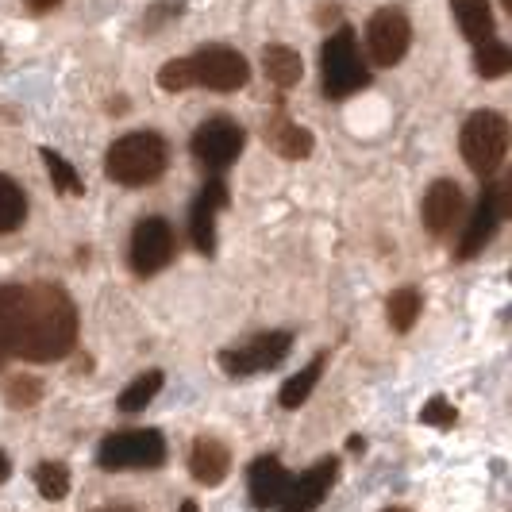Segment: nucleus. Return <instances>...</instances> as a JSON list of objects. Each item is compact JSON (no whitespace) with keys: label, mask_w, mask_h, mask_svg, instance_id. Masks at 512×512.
Here are the masks:
<instances>
[{"label":"nucleus","mask_w":512,"mask_h":512,"mask_svg":"<svg viewBox=\"0 0 512 512\" xmlns=\"http://www.w3.org/2000/svg\"><path fill=\"white\" fill-rule=\"evenodd\" d=\"M462 216V189L455 181L439 178L432 181V189L424 193V228L432 231L436 239H443L447 231L459 224Z\"/></svg>","instance_id":"2eb2a0df"},{"label":"nucleus","mask_w":512,"mask_h":512,"mask_svg":"<svg viewBox=\"0 0 512 512\" xmlns=\"http://www.w3.org/2000/svg\"><path fill=\"white\" fill-rule=\"evenodd\" d=\"M0 343L24 362H54L77 343V308L62 285H0Z\"/></svg>","instance_id":"f257e3e1"},{"label":"nucleus","mask_w":512,"mask_h":512,"mask_svg":"<svg viewBox=\"0 0 512 512\" xmlns=\"http://www.w3.org/2000/svg\"><path fill=\"white\" fill-rule=\"evenodd\" d=\"M178 512H201V505H197V501H181Z\"/></svg>","instance_id":"7c9ffc66"},{"label":"nucleus","mask_w":512,"mask_h":512,"mask_svg":"<svg viewBox=\"0 0 512 512\" xmlns=\"http://www.w3.org/2000/svg\"><path fill=\"white\" fill-rule=\"evenodd\" d=\"M459 151L466 158V166L478 174V178H489L501 170L505 154H509V120L493 108H482L474 112L466 124H462L459 135Z\"/></svg>","instance_id":"7ed1b4c3"},{"label":"nucleus","mask_w":512,"mask_h":512,"mask_svg":"<svg viewBox=\"0 0 512 512\" xmlns=\"http://www.w3.org/2000/svg\"><path fill=\"white\" fill-rule=\"evenodd\" d=\"M335 474H339V459H324V462H316L312 470H305L301 478H289L278 512H312L328 497Z\"/></svg>","instance_id":"ddd939ff"},{"label":"nucleus","mask_w":512,"mask_h":512,"mask_svg":"<svg viewBox=\"0 0 512 512\" xmlns=\"http://www.w3.org/2000/svg\"><path fill=\"white\" fill-rule=\"evenodd\" d=\"M58 4H62V0H27L31 12H51V8H58Z\"/></svg>","instance_id":"c756f323"},{"label":"nucleus","mask_w":512,"mask_h":512,"mask_svg":"<svg viewBox=\"0 0 512 512\" xmlns=\"http://www.w3.org/2000/svg\"><path fill=\"white\" fill-rule=\"evenodd\" d=\"M266 143L282 154V158H289V162L312 154V135H308L301 124L285 120V116H270V120H266Z\"/></svg>","instance_id":"f3484780"},{"label":"nucleus","mask_w":512,"mask_h":512,"mask_svg":"<svg viewBox=\"0 0 512 512\" xmlns=\"http://www.w3.org/2000/svg\"><path fill=\"white\" fill-rule=\"evenodd\" d=\"M43 162H47V174H51L58 193H70V197H81V193H85V185H81V178H77V170L58 151L47 147V151H43Z\"/></svg>","instance_id":"b1692460"},{"label":"nucleus","mask_w":512,"mask_h":512,"mask_svg":"<svg viewBox=\"0 0 512 512\" xmlns=\"http://www.w3.org/2000/svg\"><path fill=\"white\" fill-rule=\"evenodd\" d=\"M35 486H39V493H43L47 501H62V497L70 493V470H66L62 462H43V466L35 470Z\"/></svg>","instance_id":"a878e982"},{"label":"nucleus","mask_w":512,"mask_h":512,"mask_svg":"<svg viewBox=\"0 0 512 512\" xmlns=\"http://www.w3.org/2000/svg\"><path fill=\"white\" fill-rule=\"evenodd\" d=\"M451 12H455V20H459L462 35L478 47V43H486L493 39V12H489V0H451Z\"/></svg>","instance_id":"a211bd4d"},{"label":"nucleus","mask_w":512,"mask_h":512,"mask_svg":"<svg viewBox=\"0 0 512 512\" xmlns=\"http://www.w3.org/2000/svg\"><path fill=\"white\" fill-rule=\"evenodd\" d=\"M228 208V185L220 178H212L201 189V197L193 201V212H189V239L201 255H212L216 251V216Z\"/></svg>","instance_id":"f8f14e48"},{"label":"nucleus","mask_w":512,"mask_h":512,"mask_svg":"<svg viewBox=\"0 0 512 512\" xmlns=\"http://www.w3.org/2000/svg\"><path fill=\"white\" fill-rule=\"evenodd\" d=\"M324 366H328V355H316L301 374H293V378L282 385V393H278V405H282V409H301L308 397H312L316 382L324 378Z\"/></svg>","instance_id":"aec40b11"},{"label":"nucleus","mask_w":512,"mask_h":512,"mask_svg":"<svg viewBox=\"0 0 512 512\" xmlns=\"http://www.w3.org/2000/svg\"><path fill=\"white\" fill-rule=\"evenodd\" d=\"M158 85H162L166 93H185V89H193L189 58H174V62H166V66L158 70Z\"/></svg>","instance_id":"cd10ccee"},{"label":"nucleus","mask_w":512,"mask_h":512,"mask_svg":"<svg viewBox=\"0 0 512 512\" xmlns=\"http://www.w3.org/2000/svg\"><path fill=\"white\" fill-rule=\"evenodd\" d=\"M189 70H193V85H205L212 93H235L247 85L251 66L247 58L231 47H201V51L189 58Z\"/></svg>","instance_id":"6e6552de"},{"label":"nucleus","mask_w":512,"mask_h":512,"mask_svg":"<svg viewBox=\"0 0 512 512\" xmlns=\"http://www.w3.org/2000/svg\"><path fill=\"white\" fill-rule=\"evenodd\" d=\"M166 162H170V147L158 131H131V135H120L108 154H104V174L116 181V185H128V189H139V185H151L166 174Z\"/></svg>","instance_id":"f03ea898"},{"label":"nucleus","mask_w":512,"mask_h":512,"mask_svg":"<svg viewBox=\"0 0 512 512\" xmlns=\"http://www.w3.org/2000/svg\"><path fill=\"white\" fill-rule=\"evenodd\" d=\"M8 470H12V466H8V459H4V455H0V482H4V478H8Z\"/></svg>","instance_id":"2f4dec72"},{"label":"nucleus","mask_w":512,"mask_h":512,"mask_svg":"<svg viewBox=\"0 0 512 512\" xmlns=\"http://www.w3.org/2000/svg\"><path fill=\"white\" fill-rule=\"evenodd\" d=\"M39 397H43L39 378L16 374V378H8V382H4V401H8V405H16V409H31V405H39Z\"/></svg>","instance_id":"bb28decb"},{"label":"nucleus","mask_w":512,"mask_h":512,"mask_svg":"<svg viewBox=\"0 0 512 512\" xmlns=\"http://www.w3.org/2000/svg\"><path fill=\"white\" fill-rule=\"evenodd\" d=\"M4 362H8V351H4V343H0V370H4Z\"/></svg>","instance_id":"473e14b6"},{"label":"nucleus","mask_w":512,"mask_h":512,"mask_svg":"<svg viewBox=\"0 0 512 512\" xmlns=\"http://www.w3.org/2000/svg\"><path fill=\"white\" fill-rule=\"evenodd\" d=\"M174 262V228L162 216H147L131 231V270L139 278H154Z\"/></svg>","instance_id":"1a4fd4ad"},{"label":"nucleus","mask_w":512,"mask_h":512,"mask_svg":"<svg viewBox=\"0 0 512 512\" xmlns=\"http://www.w3.org/2000/svg\"><path fill=\"white\" fill-rule=\"evenodd\" d=\"M412 43L409 16L401 8H378L366 24V54L374 66H397Z\"/></svg>","instance_id":"9d476101"},{"label":"nucleus","mask_w":512,"mask_h":512,"mask_svg":"<svg viewBox=\"0 0 512 512\" xmlns=\"http://www.w3.org/2000/svg\"><path fill=\"white\" fill-rule=\"evenodd\" d=\"M420 424H432V428H451V424H455V409H451L443 397H432V401L420 409Z\"/></svg>","instance_id":"c85d7f7f"},{"label":"nucleus","mask_w":512,"mask_h":512,"mask_svg":"<svg viewBox=\"0 0 512 512\" xmlns=\"http://www.w3.org/2000/svg\"><path fill=\"white\" fill-rule=\"evenodd\" d=\"M247 486H251V505L255 509H278L285 497V486H289V470L282 466L278 455H262L247 470Z\"/></svg>","instance_id":"4468645a"},{"label":"nucleus","mask_w":512,"mask_h":512,"mask_svg":"<svg viewBox=\"0 0 512 512\" xmlns=\"http://www.w3.org/2000/svg\"><path fill=\"white\" fill-rule=\"evenodd\" d=\"M293 351V335L289 332H262L239 347H228L220 355V366L228 378H251L262 370H274L278 362H285V355Z\"/></svg>","instance_id":"0eeeda50"},{"label":"nucleus","mask_w":512,"mask_h":512,"mask_svg":"<svg viewBox=\"0 0 512 512\" xmlns=\"http://www.w3.org/2000/svg\"><path fill=\"white\" fill-rule=\"evenodd\" d=\"M509 47L505 43H497V39H486V43H478V54H474V66H478V74L482 77H505L509 74Z\"/></svg>","instance_id":"393cba45"},{"label":"nucleus","mask_w":512,"mask_h":512,"mask_svg":"<svg viewBox=\"0 0 512 512\" xmlns=\"http://www.w3.org/2000/svg\"><path fill=\"white\" fill-rule=\"evenodd\" d=\"M243 143H247V131L239 128L231 116H212L201 128L193 131V154L197 162L208 166V170H228L231 162L243 154Z\"/></svg>","instance_id":"9b49d317"},{"label":"nucleus","mask_w":512,"mask_h":512,"mask_svg":"<svg viewBox=\"0 0 512 512\" xmlns=\"http://www.w3.org/2000/svg\"><path fill=\"white\" fill-rule=\"evenodd\" d=\"M382 512H409V509H382Z\"/></svg>","instance_id":"72a5a7b5"},{"label":"nucleus","mask_w":512,"mask_h":512,"mask_svg":"<svg viewBox=\"0 0 512 512\" xmlns=\"http://www.w3.org/2000/svg\"><path fill=\"white\" fill-rule=\"evenodd\" d=\"M262 70H266V77L278 85V89H293L297 81H301V74H305V62H301V54L293 51V47H266L262 51Z\"/></svg>","instance_id":"6ab92c4d"},{"label":"nucleus","mask_w":512,"mask_h":512,"mask_svg":"<svg viewBox=\"0 0 512 512\" xmlns=\"http://www.w3.org/2000/svg\"><path fill=\"white\" fill-rule=\"evenodd\" d=\"M162 382H166V374H162V370H147V374H139V378H135V382H131L128 389L120 393L116 409H120V412H143L154 401V397H158Z\"/></svg>","instance_id":"4be33fe9"},{"label":"nucleus","mask_w":512,"mask_h":512,"mask_svg":"<svg viewBox=\"0 0 512 512\" xmlns=\"http://www.w3.org/2000/svg\"><path fill=\"white\" fill-rule=\"evenodd\" d=\"M27 220V197L24 189L8 174H0V235H12L16 228H24Z\"/></svg>","instance_id":"412c9836"},{"label":"nucleus","mask_w":512,"mask_h":512,"mask_svg":"<svg viewBox=\"0 0 512 512\" xmlns=\"http://www.w3.org/2000/svg\"><path fill=\"white\" fill-rule=\"evenodd\" d=\"M320 62H324V93H328L332 101H343V97L359 93L362 85L370 81L351 27H339V31H332V35L324 39Z\"/></svg>","instance_id":"20e7f679"},{"label":"nucleus","mask_w":512,"mask_h":512,"mask_svg":"<svg viewBox=\"0 0 512 512\" xmlns=\"http://www.w3.org/2000/svg\"><path fill=\"white\" fill-rule=\"evenodd\" d=\"M97 462L104 470H154L166 462V439L154 428H128L104 439Z\"/></svg>","instance_id":"39448f33"},{"label":"nucleus","mask_w":512,"mask_h":512,"mask_svg":"<svg viewBox=\"0 0 512 512\" xmlns=\"http://www.w3.org/2000/svg\"><path fill=\"white\" fill-rule=\"evenodd\" d=\"M231 470V451L212 436H201L189 451V474L201 482V486H220Z\"/></svg>","instance_id":"dca6fc26"},{"label":"nucleus","mask_w":512,"mask_h":512,"mask_svg":"<svg viewBox=\"0 0 512 512\" xmlns=\"http://www.w3.org/2000/svg\"><path fill=\"white\" fill-rule=\"evenodd\" d=\"M420 320V293L405 285V289H397L393 297H389V328L393 332H412V324Z\"/></svg>","instance_id":"5701e85b"},{"label":"nucleus","mask_w":512,"mask_h":512,"mask_svg":"<svg viewBox=\"0 0 512 512\" xmlns=\"http://www.w3.org/2000/svg\"><path fill=\"white\" fill-rule=\"evenodd\" d=\"M509 212H512V181L501 178V181H493V185H486V189H482V201H478L470 224L462 231V243H459V251H455V258H459V262H470L478 251H486V243L497 235L501 220H509Z\"/></svg>","instance_id":"423d86ee"}]
</instances>
